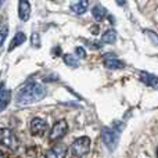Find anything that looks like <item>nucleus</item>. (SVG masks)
Listing matches in <instances>:
<instances>
[{"instance_id": "dca6fc26", "label": "nucleus", "mask_w": 158, "mask_h": 158, "mask_svg": "<svg viewBox=\"0 0 158 158\" xmlns=\"http://www.w3.org/2000/svg\"><path fill=\"white\" fill-rule=\"evenodd\" d=\"M63 60L68 67H74V68H77V67L79 65V60L75 54H64Z\"/></svg>"}, {"instance_id": "5701e85b", "label": "nucleus", "mask_w": 158, "mask_h": 158, "mask_svg": "<svg viewBox=\"0 0 158 158\" xmlns=\"http://www.w3.org/2000/svg\"><path fill=\"white\" fill-rule=\"evenodd\" d=\"M0 158H6V154H4V153H3V151H2V150H0Z\"/></svg>"}, {"instance_id": "4be33fe9", "label": "nucleus", "mask_w": 158, "mask_h": 158, "mask_svg": "<svg viewBox=\"0 0 158 158\" xmlns=\"http://www.w3.org/2000/svg\"><path fill=\"white\" fill-rule=\"evenodd\" d=\"M92 33H93V35H97V33H98V25L92 27Z\"/></svg>"}, {"instance_id": "f8f14e48", "label": "nucleus", "mask_w": 158, "mask_h": 158, "mask_svg": "<svg viewBox=\"0 0 158 158\" xmlns=\"http://www.w3.org/2000/svg\"><path fill=\"white\" fill-rule=\"evenodd\" d=\"M25 40H27V35H25L24 32L15 33V36L13 38V40H11L10 46H8V52H13L15 47H18V46H21L22 43H25Z\"/></svg>"}, {"instance_id": "f257e3e1", "label": "nucleus", "mask_w": 158, "mask_h": 158, "mask_svg": "<svg viewBox=\"0 0 158 158\" xmlns=\"http://www.w3.org/2000/svg\"><path fill=\"white\" fill-rule=\"evenodd\" d=\"M47 90L43 85L31 81L21 87L17 93V104L18 106H31L33 103L43 100Z\"/></svg>"}, {"instance_id": "0eeeda50", "label": "nucleus", "mask_w": 158, "mask_h": 158, "mask_svg": "<svg viewBox=\"0 0 158 158\" xmlns=\"http://www.w3.org/2000/svg\"><path fill=\"white\" fill-rule=\"evenodd\" d=\"M67 151H68V147L60 143V144H56L54 147L49 148L44 154V158H65Z\"/></svg>"}, {"instance_id": "6ab92c4d", "label": "nucleus", "mask_w": 158, "mask_h": 158, "mask_svg": "<svg viewBox=\"0 0 158 158\" xmlns=\"http://www.w3.org/2000/svg\"><path fill=\"white\" fill-rule=\"evenodd\" d=\"M31 43L33 47H40V35L38 32H33L31 35Z\"/></svg>"}, {"instance_id": "412c9836", "label": "nucleus", "mask_w": 158, "mask_h": 158, "mask_svg": "<svg viewBox=\"0 0 158 158\" xmlns=\"http://www.w3.org/2000/svg\"><path fill=\"white\" fill-rule=\"evenodd\" d=\"M87 44L92 49H101V46H103V43H98V42H87Z\"/></svg>"}, {"instance_id": "4468645a", "label": "nucleus", "mask_w": 158, "mask_h": 158, "mask_svg": "<svg viewBox=\"0 0 158 158\" xmlns=\"http://www.w3.org/2000/svg\"><path fill=\"white\" fill-rule=\"evenodd\" d=\"M92 14H93L96 21H103L107 15V10L101 4H96L94 7L92 8Z\"/></svg>"}, {"instance_id": "9d476101", "label": "nucleus", "mask_w": 158, "mask_h": 158, "mask_svg": "<svg viewBox=\"0 0 158 158\" xmlns=\"http://www.w3.org/2000/svg\"><path fill=\"white\" fill-rule=\"evenodd\" d=\"M104 65L110 69H122L125 68V63L121 60H118L115 56H108L104 58Z\"/></svg>"}, {"instance_id": "393cba45", "label": "nucleus", "mask_w": 158, "mask_h": 158, "mask_svg": "<svg viewBox=\"0 0 158 158\" xmlns=\"http://www.w3.org/2000/svg\"><path fill=\"white\" fill-rule=\"evenodd\" d=\"M157 158H158V146H157Z\"/></svg>"}, {"instance_id": "f3484780", "label": "nucleus", "mask_w": 158, "mask_h": 158, "mask_svg": "<svg viewBox=\"0 0 158 158\" xmlns=\"http://www.w3.org/2000/svg\"><path fill=\"white\" fill-rule=\"evenodd\" d=\"M7 35H8V27L7 25H2V27H0V47H2L3 43L6 42Z\"/></svg>"}, {"instance_id": "7ed1b4c3", "label": "nucleus", "mask_w": 158, "mask_h": 158, "mask_svg": "<svg viewBox=\"0 0 158 158\" xmlns=\"http://www.w3.org/2000/svg\"><path fill=\"white\" fill-rule=\"evenodd\" d=\"M90 151V139L87 136H81L74 140L71 146V154L77 158H83Z\"/></svg>"}, {"instance_id": "6e6552de", "label": "nucleus", "mask_w": 158, "mask_h": 158, "mask_svg": "<svg viewBox=\"0 0 158 158\" xmlns=\"http://www.w3.org/2000/svg\"><path fill=\"white\" fill-rule=\"evenodd\" d=\"M18 17L21 21H28L31 17V3L27 0H19L18 3Z\"/></svg>"}, {"instance_id": "b1692460", "label": "nucleus", "mask_w": 158, "mask_h": 158, "mask_svg": "<svg viewBox=\"0 0 158 158\" xmlns=\"http://www.w3.org/2000/svg\"><path fill=\"white\" fill-rule=\"evenodd\" d=\"M118 6H125V2H117Z\"/></svg>"}, {"instance_id": "423d86ee", "label": "nucleus", "mask_w": 158, "mask_h": 158, "mask_svg": "<svg viewBox=\"0 0 158 158\" xmlns=\"http://www.w3.org/2000/svg\"><path fill=\"white\" fill-rule=\"evenodd\" d=\"M68 132V123L65 119H58L53 125L52 131H50V142H57V140L63 139L65 133Z\"/></svg>"}, {"instance_id": "9b49d317", "label": "nucleus", "mask_w": 158, "mask_h": 158, "mask_svg": "<svg viewBox=\"0 0 158 158\" xmlns=\"http://www.w3.org/2000/svg\"><path fill=\"white\" fill-rule=\"evenodd\" d=\"M87 7H89V2H75L71 4V11L77 15H82V14L86 13Z\"/></svg>"}, {"instance_id": "aec40b11", "label": "nucleus", "mask_w": 158, "mask_h": 158, "mask_svg": "<svg viewBox=\"0 0 158 158\" xmlns=\"http://www.w3.org/2000/svg\"><path fill=\"white\" fill-rule=\"evenodd\" d=\"M75 53H77V57L78 58H85V57H86V52H85L83 47H77Z\"/></svg>"}, {"instance_id": "a878e982", "label": "nucleus", "mask_w": 158, "mask_h": 158, "mask_svg": "<svg viewBox=\"0 0 158 158\" xmlns=\"http://www.w3.org/2000/svg\"><path fill=\"white\" fill-rule=\"evenodd\" d=\"M2 6H3V2H0V7H2Z\"/></svg>"}, {"instance_id": "39448f33", "label": "nucleus", "mask_w": 158, "mask_h": 158, "mask_svg": "<svg viewBox=\"0 0 158 158\" xmlns=\"http://www.w3.org/2000/svg\"><path fill=\"white\" fill-rule=\"evenodd\" d=\"M29 131L32 133V136L36 137H43L46 135V132L49 131V125L43 118H33L29 123Z\"/></svg>"}, {"instance_id": "f03ea898", "label": "nucleus", "mask_w": 158, "mask_h": 158, "mask_svg": "<svg viewBox=\"0 0 158 158\" xmlns=\"http://www.w3.org/2000/svg\"><path fill=\"white\" fill-rule=\"evenodd\" d=\"M0 144L11 151H17L19 148V140L11 129L0 128Z\"/></svg>"}, {"instance_id": "ddd939ff", "label": "nucleus", "mask_w": 158, "mask_h": 158, "mask_svg": "<svg viewBox=\"0 0 158 158\" xmlns=\"http://www.w3.org/2000/svg\"><path fill=\"white\" fill-rule=\"evenodd\" d=\"M117 42V32L115 29H107L101 36V43L103 44H112Z\"/></svg>"}, {"instance_id": "a211bd4d", "label": "nucleus", "mask_w": 158, "mask_h": 158, "mask_svg": "<svg viewBox=\"0 0 158 158\" xmlns=\"http://www.w3.org/2000/svg\"><path fill=\"white\" fill-rule=\"evenodd\" d=\"M144 33L148 36V39H150V40H151V43H154V44H156V46H158V35H157L156 32H154V31L146 29V31H144Z\"/></svg>"}, {"instance_id": "20e7f679", "label": "nucleus", "mask_w": 158, "mask_h": 158, "mask_svg": "<svg viewBox=\"0 0 158 158\" xmlns=\"http://www.w3.org/2000/svg\"><path fill=\"white\" fill-rule=\"evenodd\" d=\"M101 139L103 143L110 151H114L118 146V139H119V131L114 128H108V126H104L101 129Z\"/></svg>"}, {"instance_id": "2eb2a0df", "label": "nucleus", "mask_w": 158, "mask_h": 158, "mask_svg": "<svg viewBox=\"0 0 158 158\" xmlns=\"http://www.w3.org/2000/svg\"><path fill=\"white\" fill-rule=\"evenodd\" d=\"M10 100H11V92L4 89L0 93V112L7 108V106L10 104Z\"/></svg>"}, {"instance_id": "1a4fd4ad", "label": "nucleus", "mask_w": 158, "mask_h": 158, "mask_svg": "<svg viewBox=\"0 0 158 158\" xmlns=\"http://www.w3.org/2000/svg\"><path fill=\"white\" fill-rule=\"evenodd\" d=\"M139 79L147 86L153 87V89H158V77H156V75L148 74V72H140Z\"/></svg>"}]
</instances>
